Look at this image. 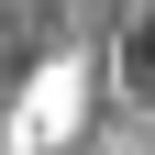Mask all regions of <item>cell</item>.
<instances>
[{"mask_svg": "<svg viewBox=\"0 0 155 155\" xmlns=\"http://www.w3.org/2000/svg\"><path fill=\"white\" fill-rule=\"evenodd\" d=\"M78 111H89V78H78V67H45L33 100H22V122H11V144H22V155H55V133H67Z\"/></svg>", "mask_w": 155, "mask_h": 155, "instance_id": "1", "label": "cell"}]
</instances>
